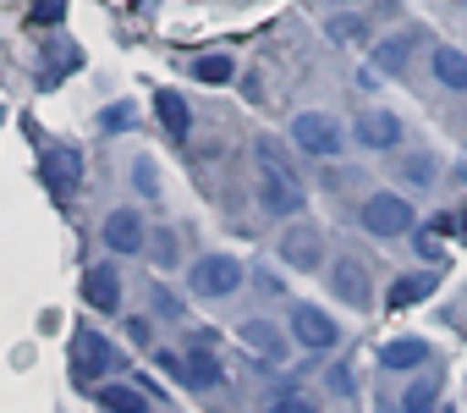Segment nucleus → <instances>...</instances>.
I'll list each match as a JSON object with an SVG mask.
<instances>
[{
  "mask_svg": "<svg viewBox=\"0 0 467 413\" xmlns=\"http://www.w3.org/2000/svg\"><path fill=\"white\" fill-rule=\"evenodd\" d=\"M254 165H259V198L270 216H297L303 210V182H297V165L286 160V149L275 138H259L254 143Z\"/></svg>",
  "mask_w": 467,
  "mask_h": 413,
  "instance_id": "1",
  "label": "nucleus"
},
{
  "mask_svg": "<svg viewBox=\"0 0 467 413\" xmlns=\"http://www.w3.org/2000/svg\"><path fill=\"white\" fill-rule=\"evenodd\" d=\"M110 369H116V347H110L99 331L78 325V331H72V375H78V386H94V380L110 375Z\"/></svg>",
  "mask_w": 467,
  "mask_h": 413,
  "instance_id": "2",
  "label": "nucleus"
},
{
  "mask_svg": "<svg viewBox=\"0 0 467 413\" xmlns=\"http://www.w3.org/2000/svg\"><path fill=\"white\" fill-rule=\"evenodd\" d=\"M363 232L368 238H401V232H412V204L396 198V193H374L363 204Z\"/></svg>",
  "mask_w": 467,
  "mask_h": 413,
  "instance_id": "3",
  "label": "nucleus"
},
{
  "mask_svg": "<svg viewBox=\"0 0 467 413\" xmlns=\"http://www.w3.org/2000/svg\"><path fill=\"white\" fill-rule=\"evenodd\" d=\"M237 287H243V265L231 259V254H203L192 265V292L198 298H231Z\"/></svg>",
  "mask_w": 467,
  "mask_h": 413,
  "instance_id": "4",
  "label": "nucleus"
},
{
  "mask_svg": "<svg viewBox=\"0 0 467 413\" xmlns=\"http://www.w3.org/2000/svg\"><path fill=\"white\" fill-rule=\"evenodd\" d=\"M292 138H297V149H308V154H319V160L341 154V122L325 116V111H303V116L292 122Z\"/></svg>",
  "mask_w": 467,
  "mask_h": 413,
  "instance_id": "5",
  "label": "nucleus"
},
{
  "mask_svg": "<svg viewBox=\"0 0 467 413\" xmlns=\"http://www.w3.org/2000/svg\"><path fill=\"white\" fill-rule=\"evenodd\" d=\"M39 176H45V187H50L56 198H67V193L83 182V154H78V149H45V154H39Z\"/></svg>",
  "mask_w": 467,
  "mask_h": 413,
  "instance_id": "6",
  "label": "nucleus"
},
{
  "mask_svg": "<svg viewBox=\"0 0 467 413\" xmlns=\"http://www.w3.org/2000/svg\"><path fill=\"white\" fill-rule=\"evenodd\" d=\"M330 292H336V298H341L347 309H368V303H374V287H368V270H363L358 259H347V254H341V259L330 265Z\"/></svg>",
  "mask_w": 467,
  "mask_h": 413,
  "instance_id": "7",
  "label": "nucleus"
},
{
  "mask_svg": "<svg viewBox=\"0 0 467 413\" xmlns=\"http://www.w3.org/2000/svg\"><path fill=\"white\" fill-rule=\"evenodd\" d=\"M292 331H297V342L314 347V353H330L336 336H341V325H330V314L314 309V303H297V309H292Z\"/></svg>",
  "mask_w": 467,
  "mask_h": 413,
  "instance_id": "8",
  "label": "nucleus"
},
{
  "mask_svg": "<svg viewBox=\"0 0 467 413\" xmlns=\"http://www.w3.org/2000/svg\"><path fill=\"white\" fill-rule=\"evenodd\" d=\"M358 143L363 149H396L401 143V122L390 111H363L358 116Z\"/></svg>",
  "mask_w": 467,
  "mask_h": 413,
  "instance_id": "9",
  "label": "nucleus"
},
{
  "mask_svg": "<svg viewBox=\"0 0 467 413\" xmlns=\"http://www.w3.org/2000/svg\"><path fill=\"white\" fill-rule=\"evenodd\" d=\"M281 259L297 265V270H319V259H325L319 232H314V227H292V232L281 238Z\"/></svg>",
  "mask_w": 467,
  "mask_h": 413,
  "instance_id": "10",
  "label": "nucleus"
},
{
  "mask_svg": "<svg viewBox=\"0 0 467 413\" xmlns=\"http://www.w3.org/2000/svg\"><path fill=\"white\" fill-rule=\"evenodd\" d=\"M105 243H110L116 254H138V249H143V221H138V210H110V216H105Z\"/></svg>",
  "mask_w": 467,
  "mask_h": 413,
  "instance_id": "11",
  "label": "nucleus"
},
{
  "mask_svg": "<svg viewBox=\"0 0 467 413\" xmlns=\"http://www.w3.org/2000/svg\"><path fill=\"white\" fill-rule=\"evenodd\" d=\"M429 358H434V353H429V342H418V336H396V342L379 347V369H385V375L418 369V364H429Z\"/></svg>",
  "mask_w": 467,
  "mask_h": 413,
  "instance_id": "12",
  "label": "nucleus"
},
{
  "mask_svg": "<svg viewBox=\"0 0 467 413\" xmlns=\"http://www.w3.org/2000/svg\"><path fill=\"white\" fill-rule=\"evenodd\" d=\"M83 67V50L72 45V39H56L50 50H45V72H39V89H56L67 72H78Z\"/></svg>",
  "mask_w": 467,
  "mask_h": 413,
  "instance_id": "13",
  "label": "nucleus"
},
{
  "mask_svg": "<svg viewBox=\"0 0 467 413\" xmlns=\"http://www.w3.org/2000/svg\"><path fill=\"white\" fill-rule=\"evenodd\" d=\"M83 298L99 309V314H110V309H121V281H116V270H105V265H94L88 276H83Z\"/></svg>",
  "mask_w": 467,
  "mask_h": 413,
  "instance_id": "14",
  "label": "nucleus"
},
{
  "mask_svg": "<svg viewBox=\"0 0 467 413\" xmlns=\"http://www.w3.org/2000/svg\"><path fill=\"white\" fill-rule=\"evenodd\" d=\"M243 347H248V353H259V358H270V364H275V358H281V353H286V336H281V331H275V325H270V320H243Z\"/></svg>",
  "mask_w": 467,
  "mask_h": 413,
  "instance_id": "15",
  "label": "nucleus"
},
{
  "mask_svg": "<svg viewBox=\"0 0 467 413\" xmlns=\"http://www.w3.org/2000/svg\"><path fill=\"white\" fill-rule=\"evenodd\" d=\"M220 380H225V369H220V358L209 353V342H192V347H187V386L203 391V386H220Z\"/></svg>",
  "mask_w": 467,
  "mask_h": 413,
  "instance_id": "16",
  "label": "nucleus"
},
{
  "mask_svg": "<svg viewBox=\"0 0 467 413\" xmlns=\"http://www.w3.org/2000/svg\"><path fill=\"white\" fill-rule=\"evenodd\" d=\"M154 111H160V127H165L171 138H187V132H192V111H187V100H182V94H171V89H160V100H154Z\"/></svg>",
  "mask_w": 467,
  "mask_h": 413,
  "instance_id": "17",
  "label": "nucleus"
},
{
  "mask_svg": "<svg viewBox=\"0 0 467 413\" xmlns=\"http://www.w3.org/2000/svg\"><path fill=\"white\" fill-rule=\"evenodd\" d=\"M94 402L105 413H149V397L138 386H94Z\"/></svg>",
  "mask_w": 467,
  "mask_h": 413,
  "instance_id": "18",
  "label": "nucleus"
},
{
  "mask_svg": "<svg viewBox=\"0 0 467 413\" xmlns=\"http://www.w3.org/2000/svg\"><path fill=\"white\" fill-rule=\"evenodd\" d=\"M434 287H440V281H434L429 270H418V276H401V281L390 287V298H385V303H390V309H412V303H423Z\"/></svg>",
  "mask_w": 467,
  "mask_h": 413,
  "instance_id": "19",
  "label": "nucleus"
},
{
  "mask_svg": "<svg viewBox=\"0 0 467 413\" xmlns=\"http://www.w3.org/2000/svg\"><path fill=\"white\" fill-rule=\"evenodd\" d=\"M412 50H418V34H396V39H385V45L374 50V67H379V72H401Z\"/></svg>",
  "mask_w": 467,
  "mask_h": 413,
  "instance_id": "20",
  "label": "nucleus"
},
{
  "mask_svg": "<svg viewBox=\"0 0 467 413\" xmlns=\"http://www.w3.org/2000/svg\"><path fill=\"white\" fill-rule=\"evenodd\" d=\"M434 78L445 89H467V56L462 50H434Z\"/></svg>",
  "mask_w": 467,
  "mask_h": 413,
  "instance_id": "21",
  "label": "nucleus"
},
{
  "mask_svg": "<svg viewBox=\"0 0 467 413\" xmlns=\"http://www.w3.org/2000/svg\"><path fill=\"white\" fill-rule=\"evenodd\" d=\"M434 402H440V375L412 380V386H407V397H401V413H434Z\"/></svg>",
  "mask_w": 467,
  "mask_h": 413,
  "instance_id": "22",
  "label": "nucleus"
},
{
  "mask_svg": "<svg viewBox=\"0 0 467 413\" xmlns=\"http://www.w3.org/2000/svg\"><path fill=\"white\" fill-rule=\"evenodd\" d=\"M192 78H198V83H231V78H237V61L220 56V50H214V56H198V61H192Z\"/></svg>",
  "mask_w": 467,
  "mask_h": 413,
  "instance_id": "23",
  "label": "nucleus"
},
{
  "mask_svg": "<svg viewBox=\"0 0 467 413\" xmlns=\"http://www.w3.org/2000/svg\"><path fill=\"white\" fill-rule=\"evenodd\" d=\"M396 171H401L407 182H418V187H423V182H434V171H440V165H434L429 154H401V160H396Z\"/></svg>",
  "mask_w": 467,
  "mask_h": 413,
  "instance_id": "24",
  "label": "nucleus"
},
{
  "mask_svg": "<svg viewBox=\"0 0 467 413\" xmlns=\"http://www.w3.org/2000/svg\"><path fill=\"white\" fill-rule=\"evenodd\" d=\"M265 413H319V408H314V397H303V391H281V397H270Z\"/></svg>",
  "mask_w": 467,
  "mask_h": 413,
  "instance_id": "25",
  "label": "nucleus"
},
{
  "mask_svg": "<svg viewBox=\"0 0 467 413\" xmlns=\"http://www.w3.org/2000/svg\"><path fill=\"white\" fill-rule=\"evenodd\" d=\"M132 187H138L143 198H160V176H154V160H138V165H132Z\"/></svg>",
  "mask_w": 467,
  "mask_h": 413,
  "instance_id": "26",
  "label": "nucleus"
},
{
  "mask_svg": "<svg viewBox=\"0 0 467 413\" xmlns=\"http://www.w3.org/2000/svg\"><path fill=\"white\" fill-rule=\"evenodd\" d=\"M67 17V0H34V23L39 28H56Z\"/></svg>",
  "mask_w": 467,
  "mask_h": 413,
  "instance_id": "27",
  "label": "nucleus"
},
{
  "mask_svg": "<svg viewBox=\"0 0 467 413\" xmlns=\"http://www.w3.org/2000/svg\"><path fill=\"white\" fill-rule=\"evenodd\" d=\"M154 238H160V243L149 249V259H154L160 270H171V265H176V238H171V232H154Z\"/></svg>",
  "mask_w": 467,
  "mask_h": 413,
  "instance_id": "28",
  "label": "nucleus"
},
{
  "mask_svg": "<svg viewBox=\"0 0 467 413\" xmlns=\"http://www.w3.org/2000/svg\"><path fill=\"white\" fill-rule=\"evenodd\" d=\"M154 358H160V369H165L171 380H182V386H187V358H182V353H165V347H160Z\"/></svg>",
  "mask_w": 467,
  "mask_h": 413,
  "instance_id": "29",
  "label": "nucleus"
},
{
  "mask_svg": "<svg viewBox=\"0 0 467 413\" xmlns=\"http://www.w3.org/2000/svg\"><path fill=\"white\" fill-rule=\"evenodd\" d=\"M99 127H105V132H116V127H132V105H110V111L99 116Z\"/></svg>",
  "mask_w": 467,
  "mask_h": 413,
  "instance_id": "30",
  "label": "nucleus"
},
{
  "mask_svg": "<svg viewBox=\"0 0 467 413\" xmlns=\"http://www.w3.org/2000/svg\"><path fill=\"white\" fill-rule=\"evenodd\" d=\"M154 309H160L165 320H182V298H176V292H165V287H154Z\"/></svg>",
  "mask_w": 467,
  "mask_h": 413,
  "instance_id": "31",
  "label": "nucleus"
},
{
  "mask_svg": "<svg viewBox=\"0 0 467 413\" xmlns=\"http://www.w3.org/2000/svg\"><path fill=\"white\" fill-rule=\"evenodd\" d=\"M330 391H336V397H352V391H358V386H352V375H347V364H336V369H330Z\"/></svg>",
  "mask_w": 467,
  "mask_h": 413,
  "instance_id": "32",
  "label": "nucleus"
},
{
  "mask_svg": "<svg viewBox=\"0 0 467 413\" xmlns=\"http://www.w3.org/2000/svg\"><path fill=\"white\" fill-rule=\"evenodd\" d=\"M358 34H363V23H358V17H347V23L336 17V23H330V39H358Z\"/></svg>",
  "mask_w": 467,
  "mask_h": 413,
  "instance_id": "33",
  "label": "nucleus"
},
{
  "mask_svg": "<svg viewBox=\"0 0 467 413\" xmlns=\"http://www.w3.org/2000/svg\"><path fill=\"white\" fill-rule=\"evenodd\" d=\"M412 249H418V254H423V259H440V243H434V238H429V227H423V238H412Z\"/></svg>",
  "mask_w": 467,
  "mask_h": 413,
  "instance_id": "34",
  "label": "nucleus"
},
{
  "mask_svg": "<svg viewBox=\"0 0 467 413\" xmlns=\"http://www.w3.org/2000/svg\"><path fill=\"white\" fill-rule=\"evenodd\" d=\"M127 331H132V342H149V336H154V325H149V320H127Z\"/></svg>",
  "mask_w": 467,
  "mask_h": 413,
  "instance_id": "35",
  "label": "nucleus"
},
{
  "mask_svg": "<svg viewBox=\"0 0 467 413\" xmlns=\"http://www.w3.org/2000/svg\"><path fill=\"white\" fill-rule=\"evenodd\" d=\"M456 227H462V232H467V210H462V216H456Z\"/></svg>",
  "mask_w": 467,
  "mask_h": 413,
  "instance_id": "36",
  "label": "nucleus"
}]
</instances>
